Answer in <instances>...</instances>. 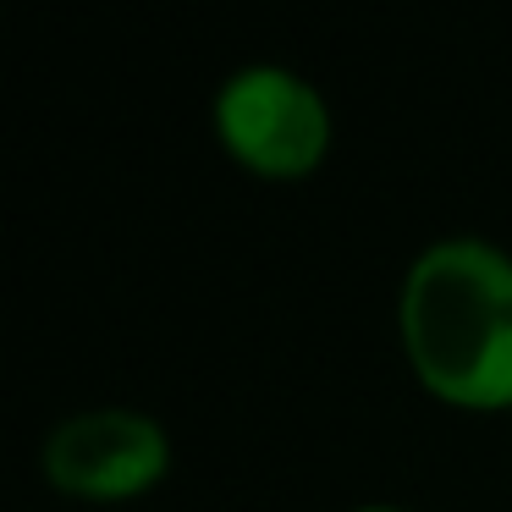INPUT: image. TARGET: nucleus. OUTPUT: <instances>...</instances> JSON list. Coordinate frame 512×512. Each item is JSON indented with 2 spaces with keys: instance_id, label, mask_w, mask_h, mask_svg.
Instances as JSON below:
<instances>
[{
  "instance_id": "nucleus-1",
  "label": "nucleus",
  "mask_w": 512,
  "mask_h": 512,
  "mask_svg": "<svg viewBox=\"0 0 512 512\" xmlns=\"http://www.w3.org/2000/svg\"><path fill=\"white\" fill-rule=\"evenodd\" d=\"M397 342L413 380L463 413H512V248L441 232L402 265Z\"/></svg>"
},
{
  "instance_id": "nucleus-2",
  "label": "nucleus",
  "mask_w": 512,
  "mask_h": 512,
  "mask_svg": "<svg viewBox=\"0 0 512 512\" xmlns=\"http://www.w3.org/2000/svg\"><path fill=\"white\" fill-rule=\"evenodd\" d=\"M210 127L243 171L265 182H303L331 155L336 111L292 61H243L215 83Z\"/></svg>"
},
{
  "instance_id": "nucleus-3",
  "label": "nucleus",
  "mask_w": 512,
  "mask_h": 512,
  "mask_svg": "<svg viewBox=\"0 0 512 512\" xmlns=\"http://www.w3.org/2000/svg\"><path fill=\"white\" fill-rule=\"evenodd\" d=\"M177 463L166 419L133 402H89L61 413L39 441V474L56 496L116 507L138 501L160 485Z\"/></svg>"
},
{
  "instance_id": "nucleus-4",
  "label": "nucleus",
  "mask_w": 512,
  "mask_h": 512,
  "mask_svg": "<svg viewBox=\"0 0 512 512\" xmlns=\"http://www.w3.org/2000/svg\"><path fill=\"white\" fill-rule=\"evenodd\" d=\"M347 512H419V507H408V501H353V507H347Z\"/></svg>"
}]
</instances>
